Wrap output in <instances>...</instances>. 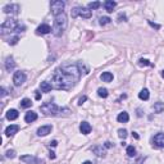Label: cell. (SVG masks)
I'll use <instances>...</instances> for the list:
<instances>
[{
	"label": "cell",
	"instance_id": "cell-6",
	"mask_svg": "<svg viewBox=\"0 0 164 164\" xmlns=\"http://www.w3.org/2000/svg\"><path fill=\"white\" fill-rule=\"evenodd\" d=\"M91 10L89 9V8H74V9L72 10V17L76 18L77 15H81V17L83 18H90L91 17Z\"/></svg>",
	"mask_w": 164,
	"mask_h": 164
},
{
	"label": "cell",
	"instance_id": "cell-23",
	"mask_svg": "<svg viewBox=\"0 0 164 164\" xmlns=\"http://www.w3.org/2000/svg\"><path fill=\"white\" fill-rule=\"evenodd\" d=\"M153 109H154L155 113H163L164 112V103H162V101H158V103L154 104Z\"/></svg>",
	"mask_w": 164,
	"mask_h": 164
},
{
	"label": "cell",
	"instance_id": "cell-42",
	"mask_svg": "<svg viewBox=\"0 0 164 164\" xmlns=\"http://www.w3.org/2000/svg\"><path fill=\"white\" fill-rule=\"evenodd\" d=\"M132 136H134V137H135V138H138V135H137V134H136V132H134V134H132Z\"/></svg>",
	"mask_w": 164,
	"mask_h": 164
},
{
	"label": "cell",
	"instance_id": "cell-19",
	"mask_svg": "<svg viewBox=\"0 0 164 164\" xmlns=\"http://www.w3.org/2000/svg\"><path fill=\"white\" fill-rule=\"evenodd\" d=\"M115 5H117V3H115V2H113V0H106V2L104 3L105 10H106L108 13H112V12H113V9L115 8Z\"/></svg>",
	"mask_w": 164,
	"mask_h": 164
},
{
	"label": "cell",
	"instance_id": "cell-22",
	"mask_svg": "<svg viewBox=\"0 0 164 164\" xmlns=\"http://www.w3.org/2000/svg\"><path fill=\"white\" fill-rule=\"evenodd\" d=\"M100 78L104 82H110V81H113V74L110 72H103L100 76Z\"/></svg>",
	"mask_w": 164,
	"mask_h": 164
},
{
	"label": "cell",
	"instance_id": "cell-1",
	"mask_svg": "<svg viewBox=\"0 0 164 164\" xmlns=\"http://www.w3.org/2000/svg\"><path fill=\"white\" fill-rule=\"evenodd\" d=\"M81 71L78 64H64L53 74V87L57 90H69L80 81Z\"/></svg>",
	"mask_w": 164,
	"mask_h": 164
},
{
	"label": "cell",
	"instance_id": "cell-16",
	"mask_svg": "<svg viewBox=\"0 0 164 164\" xmlns=\"http://www.w3.org/2000/svg\"><path fill=\"white\" fill-rule=\"evenodd\" d=\"M91 150H92L94 154H96L98 157H105V150H104V147H103V146L96 145V146H94Z\"/></svg>",
	"mask_w": 164,
	"mask_h": 164
},
{
	"label": "cell",
	"instance_id": "cell-35",
	"mask_svg": "<svg viewBox=\"0 0 164 164\" xmlns=\"http://www.w3.org/2000/svg\"><path fill=\"white\" fill-rule=\"evenodd\" d=\"M118 19H119V22H122V19H123V21H127V17H126L124 14H122V13H121V14L118 15Z\"/></svg>",
	"mask_w": 164,
	"mask_h": 164
},
{
	"label": "cell",
	"instance_id": "cell-43",
	"mask_svg": "<svg viewBox=\"0 0 164 164\" xmlns=\"http://www.w3.org/2000/svg\"><path fill=\"white\" fill-rule=\"evenodd\" d=\"M82 164H92L91 162H85V163H82Z\"/></svg>",
	"mask_w": 164,
	"mask_h": 164
},
{
	"label": "cell",
	"instance_id": "cell-14",
	"mask_svg": "<svg viewBox=\"0 0 164 164\" xmlns=\"http://www.w3.org/2000/svg\"><path fill=\"white\" fill-rule=\"evenodd\" d=\"M80 131H81L82 135H89L90 132H91V126H90V123L82 122V123L80 124Z\"/></svg>",
	"mask_w": 164,
	"mask_h": 164
},
{
	"label": "cell",
	"instance_id": "cell-28",
	"mask_svg": "<svg viewBox=\"0 0 164 164\" xmlns=\"http://www.w3.org/2000/svg\"><path fill=\"white\" fill-rule=\"evenodd\" d=\"M100 5H101L100 2H92V3H89L87 4V8H89V9H98Z\"/></svg>",
	"mask_w": 164,
	"mask_h": 164
},
{
	"label": "cell",
	"instance_id": "cell-41",
	"mask_svg": "<svg viewBox=\"0 0 164 164\" xmlns=\"http://www.w3.org/2000/svg\"><path fill=\"white\" fill-rule=\"evenodd\" d=\"M36 99H37V100L41 99V95H40V92H38V91H36Z\"/></svg>",
	"mask_w": 164,
	"mask_h": 164
},
{
	"label": "cell",
	"instance_id": "cell-30",
	"mask_svg": "<svg viewBox=\"0 0 164 164\" xmlns=\"http://www.w3.org/2000/svg\"><path fill=\"white\" fill-rule=\"evenodd\" d=\"M127 130H123V128H121V130H118V136L121 137V138H126L127 137Z\"/></svg>",
	"mask_w": 164,
	"mask_h": 164
},
{
	"label": "cell",
	"instance_id": "cell-3",
	"mask_svg": "<svg viewBox=\"0 0 164 164\" xmlns=\"http://www.w3.org/2000/svg\"><path fill=\"white\" fill-rule=\"evenodd\" d=\"M40 109H41V112H42L45 115H57V114H59L60 112H68V113H71V110H69L68 108L60 109V108H58L54 103H45L44 105L40 106Z\"/></svg>",
	"mask_w": 164,
	"mask_h": 164
},
{
	"label": "cell",
	"instance_id": "cell-39",
	"mask_svg": "<svg viewBox=\"0 0 164 164\" xmlns=\"http://www.w3.org/2000/svg\"><path fill=\"white\" fill-rule=\"evenodd\" d=\"M0 91H2V96L4 98V96L6 95V91H5V89H4V87H2V89H0Z\"/></svg>",
	"mask_w": 164,
	"mask_h": 164
},
{
	"label": "cell",
	"instance_id": "cell-37",
	"mask_svg": "<svg viewBox=\"0 0 164 164\" xmlns=\"http://www.w3.org/2000/svg\"><path fill=\"white\" fill-rule=\"evenodd\" d=\"M104 146L106 147V149H110V147L113 146V144H112V142H109V141H106V142L104 144Z\"/></svg>",
	"mask_w": 164,
	"mask_h": 164
},
{
	"label": "cell",
	"instance_id": "cell-36",
	"mask_svg": "<svg viewBox=\"0 0 164 164\" xmlns=\"http://www.w3.org/2000/svg\"><path fill=\"white\" fill-rule=\"evenodd\" d=\"M149 25H150L151 27H154V28H157V30H159V28H160V26H159V25H157V23H153L151 21H149Z\"/></svg>",
	"mask_w": 164,
	"mask_h": 164
},
{
	"label": "cell",
	"instance_id": "cell-7",
	"mask_svg": "<svg viewBox=\"0 0 164 164\" xmlns=\"http://www.w3.org/2000/svg\"><path fill=\"white\" fill-rule=\"evenodd\" d=\"M13 82L15 86H21L26 82V73L22 72V71H18L15 72L14 76H13Z\"/></svg>",
	"mask_w": 164,
	"mask_h": 164
},
{
	"label": "cell",
	"instance_id": "cell-13",
	"mask_svg": "<svg viewBox=\"0 0 164 164\" xmlns=\"http://www.w3.org/2000/svg\"><path fill=\"white\" fill-rule=\"evenodd\" d=\"M19 130V126H17V124H10V126H8L5 128V135L6 136H13L14 134H17Z\"/></svg>",
	"mask_w": 164,
	"mask_h": 164
},
{
	"label": "cell",
	"instance_id": "cell-9",
	"mask_svg": "<svg viewBox=\"0 0 164 164\" xmlns=\"http://www.w3.org/2000/svg\"><path fill=\"white\" fill-rule=\"evenodd\" d=\"M19 5L18 4H8L4 6V13L6 14H18Z\"/></svg>",
	"mask_w": 164,
	"mask_h": 164
},
{
	"label": "cell",
	"instance_id": "cell-40",
	"mask_svg": "<svg viewBox=\"0 0 164 164\" xmlns=\"http://www.w3.org/2000/svg\"><path fill=\"white\" fill-rule=\"evenodd\" d=\"M57 145H58V142L55 141V140H54V141H51V142H50V146H53V147H55Z\"/></svg>",
	"mask_w": 164,
	"mask_h": 164
},
{
	"label": "cell",
	"instance_id": "cell-34",
	"mask_svg": "<svg viewBox=\"0 0 164 164\" xmlns=\"http://www.w3.org/2000/svg\"><path fill=\"white\" fill-rule=\"evenodd\" d=\"M86 100H87V96H82V98H80V100H78V105H82Z\"/></svg>",
	"mask_w": 164,
	"mask_h": 164
},
{
	"label": "cell",
	"instance_id": "cell-10",
	"mask_svg": "<svg viewBox=\"0 0 164 164\" xmlns=\"http://www.w3.org/2000/svg\"><path fill=\"white\" fill-rule=\"evenodd\" d=\"M50 31H53V28L49 26V25H40L37 27V30H36V34L37 35H46V34H49Z\"/></svg>",
	"mask_w": 164,
	"mask_h": 164
},
{
	"label": "cell",
	"instance_id": "cell-38",
	"mask_svg": "<svg viewBox=\"0 0 164 164\" xmlns=\"http://www.w3.org/2000/svg\"><path fill=\"white\" fill-rule=\"evenodd\" d=\"M49 157H50V159H55V153H54V151H50V153H49Z\"/></svg>",
	"mask_w": 164,
	"mask_h": 164
},
{
	"label": "cell",
	"instance_id": "cell-21",
	"mask_svg": "<svg viewBox=\"0 0 164 164\" xmlns=\"http://www.w3.org/2000/svg\"><path fill=\"white\" fill-rule=\"evenodd\" d=\"M40 89H41L42 92H49V91H51V89H53V85L49 83V82H46V81H42V82L40 83Z\"/></svg>",
	"mask_w": 164,
	"mask_h": 164
},
{
	"label": "cell",
	"instance_id": "cell-5",
	"mask_svg": "<svg viewBox=\"0 0 164 164\" xmlns=\"http://www.w3.org/2000/svg\"><path fill=\"white\" fill-rule=\"evenodd\" d=\"M66 6V3L62 2V0H55V2H51L50 3V8H51V13L54 14V17L60 13H63V9Z\"/></svg>",
	"mask_w": 164,
	"mask_h": 164
},
{
	"label": "cell",
	"instance_id": "cell-2",
	"mask_svg": "<svg viewBox=\"0 0 164 164\" xmlns=\"http://www.w3.org/2000/svg\"><path fill=\"white\" fill-rule=\"evenodd\" d=\"M67 23H68V21H67V15H66L64 12L60 13V14H58V15H55V17H54L53 34L55 35V36H60V35L66 31Z\"/></svg>",
	"mask_w": 164,
	"mask_h": 164
},
{
	"label": "cell",
	"instance_id": "cell-15",
	"mask_svg": "<svg viewBox=\"0 0 164 164\" xmlns=\"http://www.w3.org/2000/svg\"><path fill=\"white\" fill-rule=\"evenodd\" d=\"M37 119V113H35V112H27L26 113V115H25V121L27 122V123H32L34 121H36Z\"/></svg>",
	"mask_w": 164,
	"mask_h": 164
},
{
	"label": "cell",
	"instance_id": "cell-44",
	"mask_svg": "<svg viewBox=\"0 0 164 164\" xmlns=\"http://www.w3.org/2000/svg\"><path fill=\"white\" fill-rule=\"evenodd\" d=\"M162 77H163V78H164V69H163V71H162Z\"/></svg>",
	"mask_w": 164,
	"mask_h": 164
},
{
	"label": "cell",
	"instance_id": "cell-20",
	"mask_svg": "<svg viewBox=\"0 0 164 164\" xmlns=\"http://www.w3.org/2000/svg\"><path fill=\"white\" fill-rule=\"evenodd\" d=\"M128 119H130V115L127 112H122L118 114V117H117V121L121 122V123H127Z\"/></svg>",
	"mask_w": 164,
	"mask_h": 164
},
{
	"label": "cell",
	"instance_id": "cell-25",
	"mask_svg": "<svg viewBox=\"0 0 164 164\" xmlns=\"http://www.w3.org/2000/svg\"><path fill=\"white\" fill-rule=\"evenodd\" d=\"M98 95H99L100 98H103V99H105V98H108V95H109V92H108V90H106V89H103V87H100V89L98 90Z\"/></svg>",
	"mask_w": 164,
	"mask_h": 164
},
{
	"label": "cell",
	"instance_id": "cell-26",
	"mask_svg": "<svg viewBox=\"0 0 164 164\" xmlns=\"http://www.w3.org/2000/svg\"><path fill=\"white\" fill-rule=\"evenodd\" d=\"M31 105H32V101H31L30 99H27V98L21 101V106L22 108H30Z\"/></svg>",
	"mask_w": 164,
	"mask_h": 164
},
{
	"label": "cell",
	"instance_id": "cell-31",
	"mask_svg": "<svg viewBox=\"0 0 164 164\" xmlns=\"http://www.w3.org/2000/svg\"><path fill=\"white\" fill-rule=\"evenodd\" d=\"M5 157H6V158H10V159L15 158V151H14V150H8V151L5 153Z\"/></svg>",
	"mask_w": 164,
	"mask_h": 164
},
{
	"label": "cell",
	"instance_id": "cell-18",
	"mask_svg": "<svg viewBox=\"0 0 164 164\" xmlns=\"http://www.w3.org/2000/svg\"><path fill=\"white\" fill-rule=\"evenodd\" d=\"M14 67H15V63H14V59L13 58H6L5 59V69L8 72H10V71H13L14 69Z\"/></svg>",
	"mask_w": 164,
	"mask_h": 164
},
{
	"label": "cell",
	"instance_id": "cell-29",
	"mask_svg": "<svg viewBox=\"0 0 164 164\" xmlns=\"http://www.w3.org/2000/svg\"><path fill=\"white\" fill-rule=\"evenodd\" d=\"M110 18L109 17H100V19H99V23L101 26H104V25H108V23H110Z\"/></svg>",
	"mask_w": 164,
	"mask_h": 164
},
{
	"label": "cell",
	"instance_id": "cell-4",
	"mask_svg": "<svg viewBox=\"0 0 164 164\" xmlns=\"http://www.w3.org/2000/svg\"><path fill=\"white\" fill-rule=\"evenodd\" d=\"M18 25L19 23L15 21V19H6L3 25H2V27H0V31H2V34L4 35V34H8V32H13V31H17V28H18Z\"/></svg>",
	"mask_w": 164,
	"mask_h": 164
},
{
	"label": "cell",
	"instance_id": "cell-24",
	"mask_svg": "<svg viewBox=\"0 0 164 164\" xmlns=\"http://www.w3.org/2000/svg\"><path fill=\"white\" fill-rule=\"evenodd\" d=\"M149 96H150V94H149V90H147V89H142L141 91L138 92V98L141 100H147Z\"/></svg>",
	"mask_w": 164,
	"mask_h": 164
},
{
	"label": "cell",
	"instance_id": "cell-8",
	"mask_svg": "<svg viewBox=\"0 0 164 164\" xmlns=\"http://www.w3.org/2000/svg\"><path fill=\"white\" fill-rule=\"evenodd\" d=\"M21 160L27 164H42L44 163L42 160H40L36 157H32V155H23V157H21Z\"/></svg>",
	"mask_w": 164,
	"mask_h": 164
},
{
	"label": "cell",
	"instance_id": "cell-17",
	"mask_svg": "<svg viewBox=\"0 0 164 164\" xmlns=\"http://www.w3.org/2000/svg\"><path fill=\"white\" fill-rule=\"evenodd\" d=\"M18 110H15V109H9V110L6 112V118L9 119V121H14V119H17L18 118Z\"/></svg>",
	"mask_w": 164,
	"mask_h": 164
},
{
	"label": "cell",
	"instance_id": "cell-27",
	"mask_svg": "<svg viewBox=\"0 0 164 164\" xmlns=\"http://www.w3.org/2000/svg\"><path fill=\"white\" fill-rule=\"evenodd\" d=\"M127 155H128V157H131V158L136 155V149H135V147L132 146V145L127 146Z\"/></svg>",
	"mask_w": 164,
	"mask_h": 164
},
{
	"label": "cell",
	"instance_id": "cell-11",
	"mask_svg": "<svg viewBox=\"0 0 164 164\" xmlns=\"http://www.w3.org/2000/svg\"><path fill=\"white\" fill-rule=\"evenodd\" d=\"M154 144H155V146H158V147H164V134L159 132V134L155 135Z\"/></svg>",
	"mask_w": 164,
	"mask_h": 164
},
{
	"label": "cell",
	"instance_id": "cell-33",
	"mask_svg": "<svg viewBox=\"0 0 164 164\" xmlns=\"http://www.w3.org/2000/svg\"><path fill=\"white\" fill-rule=\"evenodd\" d=\"M18 40H19V37L18 36H14L13 38H10V40H9V44L10 45H15V44L18 42Z\"/></svg>",
	"mask_w": 164,
	"mask_h": 164
},
{
	"label": "cell",
	"instance_id": "cell-32",
	"mask_svg": "<svg viewBox=\"0 0 164 164\" xmlns=\"http://www.w3.org/2000/svg\"><path fill=\"white\" fill-rule=\"evenodd\" d=\"M138 63H140V66H151V63L147 59H140Z\"/></svg>",
	"mask_w": 164,
	"mask_h": 164
},
{
	"label": "cell",
	"instance_id": "cell-12",
	"mask_svg": "<svg viewBox=\"0 0 164 164\" xmlns=\"http://www.w3.org/2000/svg\"><path fill=\"white\" fill-rule=\"evenodd\" d=\"M50 132H51V126L50 124H46V126H41L37 130V135L38 136H46V135H49Z\"/></svg>",
	"mask_w": 164,
	"mask_h": 164
}]
</instances>
